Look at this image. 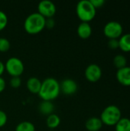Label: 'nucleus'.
Segmentation results:
<instances>
[{
  "label": "nucleus",
  "instance_id": "1",
  "mask_svg": "<svg viewBox=\"0 0 130 131\" xmlns=\"http://www.w3.org/2000/svg\"><path fill=\"white\" fill-rule=\"evenodd\" d=\"M60 93V83L54 78H48L41 82L38 95L42 101H52L59 96Z\"/></svg>",
  "mask_w": 130,
  "mask_h": 131
},
{
  "label": "nucleus",
  "instance_id": "2",
  "mask_svg": "<svg viewBox=\"0 0 130 131\" xmlns=\"http://www.w3.org/2000/svg\"><path fill=\"white\" fill-rule=\"evenodd\" d=\"M45 28V18L38 12L30 14L25 20L24 28L29 35H37Z\"/></svg>",
  "mask_w": 130,
  "mask_h": 131
},
{
  "label": "nucleus",
  "instance_id": "3",
  "mask_svg": "<svg viewBox=\"0 0 130 131\" xmlns=\"http://www.w3.org/2000/svg\"><path fill=\"white\" fill-rule=\"evenodd\" d=\"M97 9L90 0H81L76 6V13L82 22H90L96 16Z\"/></svg>",
  "mask_w": 130,
  "mask_h": 131
},
{
  "label": "nucleus",
  "instance_id": "4",
  "mask_svg": "<svg viewBox=\"0 0 130 131\" xmlns=\"http://www.w3.org/2000/svg\"><path fill=\"white\" fill-rule=\"evenodd\" d=\"M100 118L103 124L110 127L115 126L122 118V113L117 106L111 104L103 109Z\"/></svg>",
  "mask_w": 130,
  "mask_h": 131
},
{
  "label": "nucleus",
  "instance_id": "5",
  "mask_svg": "<svg viewBox=\"0 0 130 131\" xmlns=\"http://www.w3.org/2000/svg\"><path fill=\"white\" fill-rule=\"evenodd\" d=\"M25 70V66L21 59L16 57L9 58L5 64V71L11 77H20Z\"/></svg>",
  "mask_w": 130,
  "mask_h": 131
},
{
  "label": "nucleus",
  "instance_id": "6",
  "mask_svg": "<svg viewBox=\"0 0 130 131\" xmlns=\"http://www.w3.org/2000/svg\"><path fill=\"white\" fill-rule=\"evenodd\" d=\"M123 28L119 21H110L103 28V33L109 39H119L123 35Z\"/></svg>",
  "mask_w": 130,
  "mask_h": 131
},
{
  "label": "nucleus",
  "instance_id": "7",
  "mask_svg": "<svg viewBox=\"0 0 130 131\" xmlns=\"http://www.w3.org/2000/svg\"><path fill=\"white\" fill-rule=\"evenodd\" d=\"M57 11L55 5L48 0H44L38 3V12L45 18H53Z\"/></svg>",
  "mask_w": 130,
  "mask_h": 131
},
{
  "label": "nucleus",
  "instance_id": "8",
  "mask_svg": "<svg viewBox=\"0 0 130 131\" xmlns=\"http://www.w3.org/2000/svg\"><path fill=\"white\" fill-rule=\"evenodd\" d=\"M85 78L86 79L92 83L98 81L102 77V69L96 64H89L85 69Z\"/></svg>",
  "mask_w": 130,
  "mask_h": 131
},
{
  "label": "nucleus",
  "instance_id": "9",
  "mask_svg": "<svg viewBox=\"0 0 130 131\" xmlns=\"http://www.w3.org/2000/svg\"><path fill=\"white\" fill-rule=\"evenodd\" d=\"M61 92L65 95H73L74 94L77 89L78 86L77 82L71 78H66L60 84Z\"/></svg>",
  "mask_w": 130,
  "mask_h": 131
},
{
  "label": "nucleus",
  "instance_id": "10",
  "mask_svg": "<svg viewBox=\"0 0 130 131\" xmlns=\"http://www.w3.org/2000/svg\"><path fill=\"white\" fill-rule=\"evenodd\" d=\"M116 79L119 83L124 86H130V67L126 66L118 69L116 72Z\"/></svg>",
  "mask_w": 130,
  "mask_h": 131
},
{
  "label": "nucleus",
  "instance_id": "11",
  "mask_svg": "<svg viewBox=\"0 0 130 131\" xmlns=\"http://www.w3.org/2000/svg\"><path fill=\"white\" fill-rule=\"evenodd\" d=\"M78 36L82 39H87L92 35V27L88 22H81L77 29Z\"/></svg>",
  "mask_w": 130,
  "mask_h": 131
},
{
  "label": "nucleus",
  "instance_id": "12",
  "mask_svg": "<svg viewBox=\"0 0 130 131\" xmlns=\"http://www.w3.org/2000/svg\"><path fill=\"white\" fill-rule=\"evenodd\" d=\"M26 86L29 92L34 94H38L41 86V81L36 77H31L28 79Z\"/></svg>",
  "mask_w": 130,
  "mask_h": 131
},
{
  "label": "nucleus",
  "instance_id": "13",
  "mask_svg": "<svg viewBox=\"0 0 130 131\" xmlns=\"http://www.w3.org/2000/svg\"><path fill=\"white\" fill-rule=\"evenodd\" d=\"M103 125L100 118L97 117L89 118L85 123V127L88 131H99L102 128Z\"/></svg>",
  "mask_w": 130,
  "mask_h": 131
},
{
  "label": "nucleus",
  "instance_id": "14",
  "mask_svg": "<svg viewBox=\"0 0 130 131\" xmlns=\"http://www.w3.org/2000/svg\"><path fill=\"white\" fill-rule=\"evenodd\" d=\"M54 110V106L52 103V101H42L38 106V111L39 112L46 116H49L50 114H53Z\"/></svg>",
  "mask_w": 130,
  "mask_h": 131
},
{
  "label": "nucleus",
  "instance_id": "15",
  "mask_svg": "<svg viewBox=\"0 0 130 131\" xmlns=\"http://www.w3.org/2000/svg\"><path fill=\"white\" fill-rule=\"evenodd\" d=\"M119 48L124 52H130V33L121 35L119 38Z\"/></svg>",
  "mask_w": 130,
  "mask_h": 131
},
{
  "label": "nucleus",
  "instance_id": "16",
  "mask_svg": "<svg viewBox=\"0 0 130 131\" xmlns=\"http://www.w3.org/2000/svg\"><path fill=\"white\" fill-rule=\"evenodd\" d=\"M61 124V118L57 114H51L48 116L46 119V124L47 127L50 129H55L57 128Z\"/></svg>",
  "mask_w": 130,
  "mask_h": 131
},
{
  "label": "nucleus",
  "instance_id": "17",
  "mask_svg": "<svg viewBox=\"0 0 130 131\" xmlns=\"http://www.w3.org/2000/svg\"><path fill=\"white\" fill-rule=\"evenodd\" d=\"M116 131H130V119L122 117L115 125Z\"/></svg>",
  "mask_w": 130,
  "mask_h": 131
},
{
  "label": "nucleus",
  "instance_id": "18",
  "mask_svg": "<svg viewBox=\"0 0 130 131\" xmlns=\"http://www.w3.org/2000/svg\"><path fill=\"white\" fill-rule=\"evenodd\" d=\"M113 64L117 69L123 68L127 66V59L123 54H117L113 58Z\"/></svg>",
  "mask_w": 130,
  "mask_h": 131
},
{
  "label": "nucleus",
  "instance_id": "19",
  "mask_svg": "<svg viewBox=\"0 0 130 131\" xmlns=\"http://www.w3.org/2000/svg\"><path fill=\"white\" fill-rule=\"evenodd\" d=\"M15 131H35V127L30 121H22L16 126Z\"/></svg>",
  "mask_w": 130,
  "mask_h": 131
},
{
  "label": "nucleus",
  "instance_id": "20",
  "mask_svg": "<svg viewBox=\"0 0 130 131\" xmlns=\"http://www.w3.org/2000/svg\"><path fill=\"white\" fill-rule=\"evenodd\" d=\"M10 42L5 38H0V52H7L10 49Z\"/></svg>",
  "mask_w": 130,
  "mask_h": 131
},
{
  "label": "nucleus",
  "instance_id": "21",
  "mask_svg": "<svg viewBox=\"0 0 130 131\" xmlns=\"http://www.w3.org/2000/svg\"><path fill=\"white\" fill-rule=\"evenodd\" d=\"M8 25V16L7 15L2 12L0 11V31L5 28V27Z\"/></svg>",
  "mask_w": 130,
  "mask_h": 131
},
{
  "label": "nucleus",
  "instance_id": "22",
  "mask_svg": "<svg viewBox=\"0 0 130 131\" xmlns=\"http://www.w3.org/2000/svg\"><path fill=\"white\" fill-rule=\"evenodd\" d=\"M9 84L13 88H18L21 85V80L20 77H11L9 81Z\"/></svg>",
  "mask_w": 130,
  "mask_h": 131
},
{
  "label": "nucleus",
  "instance_id": "23",
  "mask_svg": "<svg viewBox=\"0 0 130 131\" xmlns=\"http://www.w3.org/2000/svg\"><path fill=\"white\" fill-rule=\"evenodd\" d=\"M8 121V117L5 112L0 110V128L3 127Z\"/></svg>",
  "mask_w": 130,
  "mask_h": 131
},
{
  "label": "nucleus",
  "instance_id": "24",
  "mask_svg": "<svg viewBox=\"0 0 130 131\" xmlns=\"http://www.w3.org/2000/svg\"><path fill=\"white\" fill-rule=\"evenodd\" d=\"M108 47L110 49L119 48V39H109Z\"/></svg>",
  "mask_w": 130,
  "mask_h": 131
},
{
  "label": "nucleus",
  "instance_id": "25",
  "mask_svg": "<svg viewBox=\"0 0 130 131\" xmlns=\"http://www.w3.org/2000/svg\"><path fill=\"white\" fill-rule=\"evenodd\" d=\"M90 1L96 9L102 7L105 4V0H90Z\"/></svg>",
  "mask_w": 130,
  "mask_h": 131
},
{
  "label": "nucleus",
  "instance_id": "26",
  "mask_svg": "<svg viewBox=\"0 0 130 131\" xmlns=\"http://www.w3.org/2000/svg\"><path fill=\"white\" fill-rule=\"evenodd\" d=\"M55 25V21L53 18H45V28H52Z\"/></svg>",
  "mask_w": 130,
  "mask_h": 131
},
{
  "label": "nucleus",
  "instance_id": "27",
  "mask_svg": "<svg viewBox=\"0 0 130 131\" xmlns=\"http://www.w3.org/2000/svg\"><path fill=\"white\" fill-rule=\"evenodd\" d=\"M6 87V82L2 77H0V93L3 92Z\"/></svg>",
  "mask_w": 130,
  "mask_h": 131
},
{
  "label": "nucleus",
  "instance_id": "28",
  "mask_svg": "<svg viewBox=\"0 0 130 131\" xmlns=\"http://www.w3.org/2000/svg\"><path fill=\"white\" fill-rule=\"evenodd\" d=\"M5 71V64H3L1 61H0V77H2V74Z\"/></svg>",
  "mask_w": 130,
  "mask_h": 131
}]
</instances>
